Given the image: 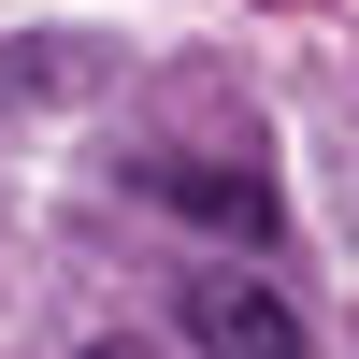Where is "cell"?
Returning a JSON list of instances; mask_svg holds the SVG:
<instances>
[{"label":"cell","mask_w":359,"mask_h":359,"mask_svg":"<svg viewBox=\"0 0 359 359\" xmlns=\"http://www.w3.org/2000/svg\"><path fill=\"white\" fill-rule=\"evenodd\" d=\"M187 331L216 345V359H302V316H287L259 273H201L187 287Z\"/></svg>","instance_id":"1"},{"label":"cell","mask_w":359,"mask_h":359,"mask_svg":"<svg viewBox=\"0 0 359 359\" xmlns=\"http://www.w3.org/2000/svg\"><path fill=\"white\" fill-rule=\"evenodd\" d=\"M158 201H187V216H216V230H273V172L259 158H158Z\"/></svg>","instance_id":"2"}]
</instances>
